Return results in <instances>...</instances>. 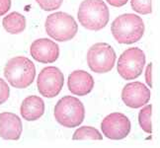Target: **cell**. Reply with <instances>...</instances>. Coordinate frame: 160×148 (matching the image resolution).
Segmentation results:
<instances>
[{
	"label": "cell",
	"instance_id": "16",
	"mask_svg": "<svg viewBox=\"0 0 160 148\" xmlns=\"http://www.w3.org/2000/svg\"><path fill=\"white\" fill-rule=\"evenodd\" d=\"M73 140H84V139H92V140H102L103 136L100 131L93 126H82L76 129L72 135Z\"/></svg>",
	"mask_w": 160,
	"mask_h": 148
},
{
	"label": "cell",
	"instance_id": "13",
	"mask_svg": "<svg viewBox=\"0 0 160 148\" xmlns=\"http://www.w3.org/2000/svg\"><path fill=\"white\" fill-rule=\"evenodd\" d=\"M22 131V121L17 115L8 112L0 114V137L5 140H18Z\"/></svg>",
	"mask_w": 160,
	"mask_h": 148
},
{
	"label": "cell",
	"instance_id": "10",
	"mask_svg": "<svg viewBox=\"0 0 160 148\" xmlns=\"http://www.w3.org/2000/svg\"><path fill=\"white\" fill-rule=\"evenodd\" d=\"M122 100L128 108H141L150 100V90L141 82L128 83L122 91Z\"/></svg>",
	"mask_w": 160,
	"mask_h": 148
},
{
	"label": "cell",
	"instance_id": "21",
	"mask_svg": "<svg viewBox=\"0 0 160 148\" xmlns=\"http://www.w3.org/2000/svg\"><path fill=\"white\" fill-rule=\"evenodd\" d=\"M11 8V0H0V16H3Z\"/></svg>",
	"mask_w": 160,
	"mask_h": 148
},
{
	"label": "cell",
	"instance_id": "4",
	"mask_svg": "<svg viewBox=\"0 0 160 148\" xmlns=\"http://www.w3.org/2000/svg\"><path fill=\"white\" fill-rule=\"evenodd\" d=\"M53 115L59 125L72 128L83 122L85 108L79 99L72 96H64L55 105Z\"/></svg>",
	"mask_w": 160,
	"mask_h": 148
},
{
	"label": "cell",
	"instance_id": "14",
	"mask_svg": "<svg viewBox=\"0 0 160 148\" xmlns=\"http://www.w3.org/2000/svg\"><path fill=\"white\" fill-rule=\"evenodd\" d=\"M45 102L38 96H29L23 100L20 108V113L24 120L35 121L41 119L45 114Z\"/></svg>",
	"mask_w": 160,
	"mask_h": 148
},
{
	"label": "cell",
	"instance_id": "15",
	"mask_svg": "<svg viewBox=\"0 0 160 148\" xmlns=\"http://www.w3.org/2000/svg\"><path fill=\"white\" fill-rule=\"evenodd\" d=\"M2 25L6 32L12 35H17L26 29V18L21 13L12 12L3 18Z\"/></svg>",
	"mask_w": 160,
	"mask_h": 148
},
{
	"label": "cell",
	"instance_id": "20",
	"mask_svg": "<svg viewBox=\"0 0 160 148\" xmlns=\"http://www.w3.org/2000/svg\"><path fill=\"white\" fill-rule=\"evenodd\" d=\"M10 89L8 84L5 82V80L0 78V105L4 104L9 99Z\"/></svg>",
	"mask_w": 160,
	"mask_h": 148
},
{
	"label": "cell",
	"instance_id": "2",
	"mask_svg": "<svg viewBox=\"0 0 160 148\" xmlns=\"http://www.w3.org/2000/svg\"><path fill=\"white\" fill-rule=\"evenodd\" d=\"M4 76L12 87L27 88L34 82L36 67L32 60L25 57H16L8 60L4 67Z\"/></svg>",
	"mask_w": 160,
	"mask_h": 148
},
{
	"label": "cell",
	"instance_id": "7",
	"mask_svg": "<svg viewBox=\"0 0 160 148\" xmlns=\"http://www.w3.org/2000/svg\"><path fill=\"white\" fill-rule=\"evenodd\" d=\"M145 65V54L139 47L128 48L121 54L117 70L126 80L135 79L141 75Z\"/></svg>",
	"mask_w": 160,
	"mask_h": 148
},
{
	"label": "cell",
	"instance_id": "1",
	"mask_svg": "<svg viewBox=\"0 0 160 148\" xmlns=\"http://www.w3.org/2000/svg\"><path fill=\"white\" fill-rule=\"evenodd\" d=\"M111 31L119 44L132 45L142 38L144 23L137 14H122L113 21Z\"/></svg>",
	"mask_w": 160,
	"mask_h": 148
},
{
	"label": "cell",
	"instance_id": "19",
	"mask_svg": "<svg viewBox=\"0 0 160 148\" xmlns=\"http://www.w3.org/2000/svg\"><path fill=\"white\" fill-rule=\"evenodd\" d=\"M40 7L45 11H53L58 9L63 0H35Z\"/></svg>",
	"mask_w": 160,
	"mask_h": 148
},
{
	"label": "cell",
	"instance_id": "17",
	"mask_svg": "<svg viewBox=\"0 0 160 148\" xmlns=\"http://www.w3.org/2000/svg\"><path fill=\"white\" fill-rule=\"evenodd\" d=\"M145 106V105H144ZM151 113H152V106L147 105L139 111L138 114V122L142 131L146 133H151L152 126H151Z\"/></svg>",
	"mask_w": 160,
	"mask_h": 148
},
{
	"label": "cell",
	"instance_id": "12",
	"mask_svg": "<svg viewBox=\"0 0 160 148\" xmlns=\"http://www.w3.org/2000/svg\"><path fill=\"white\" fill-rule=\"evenodd\" d=\"M67 87L72 94L85 96L94 88V79L91 74L84 70H75L69 74L67 79Z\"/></svg>",
	"mask_w": 160,
	"mask_h": 148
},
{
	"label": "cell",
	"instance_id": "5",
	"mask_svg": "<svg viewBox=\"0 0 160 148\" xmlns=\"http://www.w3.org/2000/svg\"><path fill=\"white\" fill-rule=\"evenodd\" d=\"M45 27L47 34L58 42L70 41L78 32V25L74 18L64 12L48 15Z\"/></svg>",
	"mask_w": 160,
	"mask_h": 148
},
{
	"label": "cell",
	"instance_id": "22",
	"mask_svg": "<svg viewBox=\"0 0 160 148\" xmlns=\"http://www.w3.org/2000/svg\"><path fill=\"white\" fill-rule=\"evenodd\" d=\"M145 81L149 87H152V63L150 62L145 70Z\"/></svg>",
	"mask_w": 160,
	"mask_h": 148
},
{
	"label": "cell",
	"instance_id": "11",
	"mask_svg": "<svg viewBox=\"0 0 160 148\" xmlns=\"http://www.w3.org/2000/svg\"><path fill=\"white\" fill-rule=\"evenodd\" d=\"M30 53L41 63H52L59 57V47L50 39H39L31 45Z\"/></svg>",
	"mask_w": 160,
	"mask_h": 148
},
{
	"label": "cell",
	"instance_id": "18",
	"mask_svg": "<svg viewBox=\"0 0 160 148\" xmlns=\"http://www.w3.org/2000/svg\"><path fill=\"white\" fill-rule=\"evenodd\" d=\"M132 9L137 13L146 15L152 12L151 0H131Z\"/></svg>",
	"mask_w": 160,
	"mask_h": 148
},
{
	"label": "cell",
	"instance_id": "8",
	"mask_svg": "<svg viewBox=\"0 0 160 148\" xmlns=\"http://www.w3.org/2000/svg\"><path fill=\"white\" fill-rule=\"evenodd\" d=\"M63 82L64 76L60 69L55 66H48L40 72L37 79V87L42 96L51 99L60 93Z\"/></svg>",
	"mask_w": 160,
	"mask_h": 148
},
{
	"label": "cell",
	"instance_id": "3",
	"mask_svg": "<svg viewBox=\"0 0 160 148\" xmlns=\"http://www.w3.org/2000/svg\"><path fill=\"white\" fill-rule=\"evenodd\" d=\"M77 17L85 29L100 31L107 26L110 13L103 0H84L79 6Z\"/></svg>",
	"mask_w": 160,
	"mask_h": 148
},
{
	"label": "cell",
	"instance_id": "9",
	"mask_svg": "<svg viewBox=\"0 0 160 148\" xmlns=\"http://www.w3.org/2000/svg\"><path fill=\"white\" fill-rule=\"evenodd\" d=\"M101 129L106 137L112 140L126 138L131 132L132 123L122 113H112L102 121Z\"/></svg>",
	"mask_w": 160,
	"mask_h": 148
},
{
	"label": "cell",
	"instance_id": "23",
	"mask_svg": "<svg viewBox=\"0 0 160 148\" xmlns=\"http://www.w3.org/2000/svg\"><path fill=\"white\" fill-rule=\"evenodd\" d=\"M108 4L114 6V7H122L127 4L128 0H106Z\"/></svg>",
	"mask_w": 160,
	"mask_h": 148
},
{
	"label": "cell",
	"instance_id": "6",
	"mask_svg": "<svg viewBox=\"0 0 160 148\" xmlns=\"http://www.w3.org/2000/svg\"><path fill=\"white\" fill-rule=\"evenodd\" d=\"M117 55L114 48L106 42H97L87 52L89 68L95 73H107L115 66Z\"/></svg>",
	"mask_w": 160,
	"mask_h": 148
}]
</instances>
